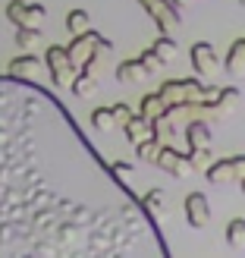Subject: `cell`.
Wrapping results in <instances>:
<instances>
[{"label": "cell", "instance_id": "obj_7", "mask_svg": "<svg viewBox=\"0 0 245 258\" xmlns=\"http://www.w3.org/2000/svg\"><path fill=\"white\" fill-rule=\"evenodd\" d=\"M154 167H160V170H167V173L176 176V179H186V176L195 173V164H192L189 154H179V151L170 148V145H164V148H160L157 164H154Z\"/></svg>", "mask_w": 245, "mask_h": 258}, {"label": "cell", "instance_id": "obj_16", "mask_svg": "<svg viewBox=\"0 0 245 258\" xmlns=\"http://www.w3.org/2000/svg\"><path fill=\"white\" fill-rule=\"evenodd\" d=\"M236 104H239V88H220V95H217V101H214V107H217V120H223V117H229V113L236 110Z\"/></svg>", "mask_w": 245, "mask_h": 258}, {"label": "cell", "instance_id": "obj_11", "mask_svg": "<svg viewBox=\"0 0 245 258\" xmlns=\"http://www.w3.org/2000/svg\"><path fill=\"white\" fill-rule=\"evenodd\" d=\"M186 142H189V151L211 148V120H192V123H186Z\"/></svg>", "mask_w": 245, "mask_h": 258}, {"label": "cell", "instance_id": "obj_6", "mask_svg": "<svg viewBox=\"0 0 245 258\" xmlns=\"http://www.w3.org/2000/svg\"><path fill=\"white\" fill-rule=\"evenodd\" d=\"M98 41H101V32H82V35H72V41H69V60H72V67L75 70H85L88 67V60H92L98 54Z\"/></svg>", "mask_w": 245, "mask_h": 258}, {"label": "cell", "instance_id": "obj_8", "mask_svg": "<svg viewBox=\"0 0 245 258\" xmlns=\"http://www.w3.org/2000/svg\"><path fill=\"white\" fill-rule=\"evenodd\" d=\"M10 76H16V79H41L47 73V63L44 57H35V50H22V57H13L10 67H7Z\"/></svg>", "mask_w": 245, "mask_h": 258}, {"label": "cell", "instance_id": "obj_25", "mask_svg": "<svg viewBox=\"0 0 245 258\" xmlns=\"http://www.w3.org/2000/svg\"><path fill=\"white\" fill-rule=\"evenodd\" d=\"M141 63H145V67H148V73L154 76V73H157V70H164L167 67V63L160 60V54H157V50H154V47H148V50H141V57H138Z\"/></svg>", "mask_w": 245, "mask_h": 258}, {"label": "cell", "instance_id": "obj_27", "mask_svg": "<svg viewBox=\"0 0 245 258\" xmlns=\"http://www.w3.org/2000/svg\"><path fill=\"white\" fill-rule=\"evenodd\" d=\"M110 167H113V173H117V176L123 179V183H126V179L135 173V164H129V161H113Z\"/></svg>", "mask_w": 245, "mask_h": 258}, {"label": "cell", "instance_id": "obj_29", "mask_svg": "<svg viewBox=\"0 0 245 258\" xmlns=\"http://www.w3.org/2000/svg\"><path fill=\"white\" fill-rule=\"evenodd\" d=\"M239 186H242V192H245V179H242V183H239Z\"/></svg>", "mask_w": 245, "mask_h": 258}, {"label": "cell", "instance_id": "obj_3", "mask_svg": "<svg viewBox=\"0 0 245 258\" xmlns=\"http://www.w3.org/2000/svg\"><path fill=\"white\" fill-rule=\"evenodd\" d=\"M44 63H47V73H50V79H54L57 88H69L75 73H79L72 67V60H69V50L60 47V44H50L44 50Z\"/></svg>", "mask_w": 245, "mask_h": 258}, {"label": "cell", "instance_id": "obj_20", "mask_svg": "<svg viewBox=\"0 0 245 258\" xmlns=\"http://www.w3.org/2000/svg\"><path fill=\"white\" fill-rule=\"evenodd\" d=\"M226 246L229 249H245V217H236V221L226 224Z\"/></svg>", "mask_w": 245, "mask_h": 258}, {"label": "cell", "instance_id": "obj_17", "mask_svg": "<svg viewBox=\"0 0 245 258\" xmlns=\"http://www.w3.org/2000/svg\"><path fill=\"white\" fill-rule=\"evenodd\" d=\"M138 107H141L138 113H145L148 120H157V117H164V113H167V101L160 98V92H151V95L141 98V104H138Z\"/></svg>", "mask_w": 245, "mask_h": 258}, {"label": "cell", "instance_id": "obj_24", "mask_svg": "<svg viewBox=\"0 0 245 258\" xmlns=\"http://www.w3.org/2000/svg\"><path fill=\"white\" fill-rule=\"evenodd\" d=\"M151 47L160 54V60H164V63H173V57H176V41H173L170 35H160V38H157V41H154Z\"/></svg>", "mask_w": 245, "mask_h": 258}, {"label": "cell", "instance_id": "obj_23", "mask_svg": "<svg viewBox=\"0 0 245 258\" xmlns=\"http://www.w3.org/2000/svg\"><path fill=\"white\" fill-rule=\"evenodd\" d=\"M66 29H69L72 35H82V32L92 29V16H88L85 10H72L69 16H66Z\"/></svg>", "mask_w": 245, "mask_h": 258}, {"label": "cell", "instance_id": "obj_14", "mask_svg": "<svg viewBox=\"0 0 245 258\" xmlns=\"http://www.w3.org/2000/svg\"><path fill=\"white\" fill-rule=\"evenodd\" d=\"M141 205H145V211L164 227V217H167V192L164 189H148L145 196H141Z\"/></svg>", "mask_w": 245, "mask_h": 258}, {"label": "cell", "instance_id": "obj_30", "mask_svg": "<svg viewBox=\"0 0 245 258\" xmlns=\"http://www.w3.org/2000/svg\"><path fill=\"white\" fill-rule=\"evenodd\" d=\"M239 4H242V7H245V0H239Z\"/></svg>", "mask_w": 245, "mask_h": 258}, {"label": "cell", "instance_id": "obj_1", "mask_svg": "<svg viewBox=\"0 0 245 258\" xmlns=\"http://www.w3.org/2000/svg\"><path fill=\"white\" fill-rule=\"evenodd\" d=\"M167 258L141 199L35 79H0V258Z\"/></svg>", "mask_w": 245, "mask_h": 258}, {"label": "cell", "instance_id": "obj_15", "mask_svg": "<svg viewBox=\"0 0 245 258\" xmlns=\"http://www.w3.org/2000/svg\"><path fill=\"white\" fill-rule=\"evenodd\" d=\"M223 70H226L229 76H233V79H239V76H245V38H239V41H233V47L226 50Z\"/></svg>", "mask_w": 245, "mask_h": 258}, {"label": "cell", "instance_id": "obj_18", "mask_svg": "<svg viewBox=\"0 0 245 258\" xmlns=\"http://www.w3.org/2000/svg\"><path fill=\"white\" fill-rule=\"evenodd\" d=\"M16 44L22 50H35L41 44V29H38V25H19L16 29Z\"/></svg>", "mask_w": 245, "mask_h": 258}, {"label": "cell", "instance_id": "obj_9", "mask_svg": "<svg viewBox=\"0 0 245 258\" xmlns=\"http://www.w3.org/2000/svg\"><path fill=\"white\" fill-rule=\"evenodd\" d=\"M183 208H186V221H189V227L204 230V227L211 224V202H208V196H204V192H189Z\"/></svg>", "mask_w": 245, "mask_h": 258}, {"label": "cell", "instance_id": "obj_12", "mask_svg": "<svg viewBox=\"0 0 245 258\" xmlns=\"http://www.w3.org/2000/svg\"><path fill=\"white\" fill-rule=\"evenodd\" d=\"M148 76H151L148 67L138 57L135 60H123L120 67H117V82H123V85H138V82H145Z\"/></svg>", "mask_w": 245, "mask_h": 258}, {"label": "cell", "instance_id": "obj_28", "mask_svg": "<svg viewBox=\"0 0 245 258\" xmlns=\"http://www.w3.org/2000/svg\"><path fill=\"white\" fill-rule=\"evenodd\" d=\"M113 113H117V123L120 126H126L129 120H132V107H129L126 101H117V104H113Z\"/></svg>", "mask_w": 245, "mask_h": 258}, {"label": "cell", "instance_id": "obj_13", "mask_svg": "<svg viewBox=\"0 0 245 258\" xmlns=\"http://www.w3.org/2000/svg\"><path fill=\"white\" fill-rule=\"evenodd\" d=\"M69 92L79 98V101H92L98 95V79H95V73L92 70H79L75 73V79L69 85Z\"/></svg>", "mask_w": 245, "mask_h": 258}, {"label": "cell", "instance_id": "obj_4", "mask_svg": "<svg viewBox=\"0 0 245 258\" xmlns=\"http://www.w3.org/2000/svg\"><path fill=\"white\" fill-rule=\"evenodd\" d=\"M204 176H208V183H214V186L242 183V179H245V154H233V158L214 161L208 170H204Z\"/></svg>", "mask_w": 245, "mask_h": 258}, {"label": "cell", "instance_id": "obj_10", "mask_svg": "<svg viewBox=\"0 0 245 258\" xmlns=\"http://www.w3.org/2000/svg\"><path fill=\"white\" fill-rule=\"evenodd\" d=\"M123 129H126V142L132 148L141 145L145 139H154V120H148L145 113H132V120H129Z\"/></svg>", "mask_w": 245, "mask_h": 258}, {"label": "cell", "instance_id": "obj_21", "mask_svg": "<svg viewBox=\"0 0 245 258\" xmlns=\"http://www.w3.org/2000/svg\"><path fill=\"white\" fill-rule=\"evenodd\" d=\"M7 19L16 25H29V4H25V0H10L7 4Z\"/></svg>", "mask_w": 245, "mask_h": 258}, {"label": "cell", "instance_id": "obj_2", "mask_svg": "<svg viewBox=\"0 0 245 258\" xmlns=\"http://www.w3.org/2000/svg\"><path fill=\"white\" fill-rule=\"evenodd\" d=\"M157 92L167 101V107H173V104H186V101H217L220 88L204 85L198 79H167Z\"/></svg>", "mask_w": 245, "mask_h": 258}, {"label": "cell", "instance_id": "obj_26", "mask_svg": "<svg viewBox=\"0 0 245 258\" xmlns=\"http://www.w3.org/2000/svg\"><path fill=\"white\" fill-rule=\"evenodd\" d=\"M189 158H192V164H195V170H208V167L214 164L211 161V148H195V151H189Z\"/></svg>", "mask_w": 245, "mask_h": 258}, {"label": "cell", "instance_id": "obj_19", "mask_svg": "<svg viewBox=\"0 0 245 258\" xmlns=\"http://www.w3.org/2000/svg\"><path fill=\"white\" fill-rule=\"evenodd\" d=\"M92 126L98 129V133H110L113 126H120L113 107H95V110H92Z\"/></svg>", "mask_w": 245, "mask_h": 258}, {"label": "cell", "instance_id": "obj_22", "mask_svg": "<svg viewBox=\"0 0 245 258\" xmlns=\"http://www.w3.org/2000/svg\"><path fill=\"white\" fill-rule=\"evenodd\" d=\"M160 139L157 136H154V139H145V142H141V145H135V154H138V158L141 161H145V164H157V154H160Z\"/></svg>", "mask_w": 245, "mask_h": 258}, {"label": "cell", "instance_id": "obj_5", "mask_svg": "<svg viewBox=\"0 0 245 258\" xmlns=\"http://www.w3.org/2000/svg\"><path fill=\"white\" fill-rule=\"evenodd\" d=\"M189 57H192V70H195V76H201V79H214V76L220 73V57H217L214 44H208V41L192 44Z\"/></svg>", "mask_w": 245, "mask_h": 258}]
</instances>
